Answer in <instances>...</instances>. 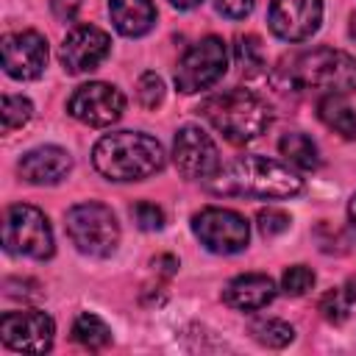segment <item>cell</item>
<instances>
[{
  "mask_svg": "<svg viewBox=\"0 0 356 356\" xmlns=\"http://www.w3.org/2000/svg\"><path fill=\"white\" fill-rule=\"evenodd\" d=\"M172 161H175V170L189 181H209L220 170L217 145L197 125H184L175 134V139H172Z\"/></svg>",
  "mask_w": 356,
  "mask_h": 356,
  "instance_id": "10",
  "label": "cell"
},
{
  "mask_svg": "<svg viewBox=\"0 0 356 356\" xmlns=\"http://www.w3.org/2000/svg\"><path fill=\"white\" fill-rule=\"evenodd\" d=\"M47 67V39L36 31H17L3 39V70L17 81H33Z\"/></svg>",
  "mask_w": 356,
  "mask_h": 356,
  "instance_id": "14",
  "label": "cell"
},
{
  "mask_svg": "<svg viewBox=\"0 0 356 356\" xmlns=\"http://www.w3.org/2000/svg\"><path fill=\"white\" fill-rule=\"evenodd\" d=\"M0 117H3V131L11 134L14 128H22L33 117V103L22 95H3Z\"/></svg>",
  "mask_w": 356,
  "mask_h": 356,
  "instance_id": "23",
  "label": "cell"
},
{
  "mask_svg": "<svg viewBox=\"0 0 356 356\" xmlns=\"http://www.w3.org/2000/svg\"><path fill=\"white\" fill-rule=\"evenodd\" d=\"M95 170L108 181H145L164 167L159 139L139 131H117L97 139L92 147Z\"/></svg>",
  "mask_w": 356,
  "mask_h": 356,
  "instance_id": "3",
  "label": "cell"
},
{
  "mask_svg": "<svg viewBox=\"0 0 356 356\" xmlns=\"http://www.w3.org/2000/svg\"><path fill=\"white\" fill-rule=\"evenodd\" d=\"M275 81H281V86L289 92L345 95L356 89V58L334 47L303 50L284 61Z\"/></svg>",
  "mask_w": 356,
  "mask_h": 356,
  "instance_id": "2",
  "label": "cell"
},
{
  "mask_svg": "<svg viewBox=\"0 0 356 356\" xmlns=\"http://www.w3.org/2000/svg\"><path fill=\"white\" fill-rule=\"evenodd\" d=\"M348 222H350V231L356 234V195H353L350 203H348Z\"/></svg>",
  "mask_w": 356,
  "mask_h": 356,
  "instance_id": "32",
  "label": "cell"
},
{
  "mask_svg": "<svg viewBox=\"0 0 356 356\" xmlns=\"http://www.w3.org/2000/svg\"><path fill=\"white\" fill-rule=\"evenodd\" d=\"M192 231L200 239V245L211 253L220 256H231L248 248L250 239V225L248 220L234 211V209H222V206H206L192 217Z\"/></svg>",
  "mask_w": 356,
  "mask_h": 356,
  "instance_id": "8",
  "label": "cell"
},
{
  "mask_svg": "<svg viewBox=\"0 0 356 356\" xmlns=\"http://www.w3.org/2000/svg\"><path fill=\"white\" fill-rule=\"evenodd\" d=\"M111 50V39L103 28L97 25H75L64 42H61V64L70 75H81V72H92L100 67V61L108 56Z\"/></svg>",
  "mask_w": 356,
  "mask_h": 356,
  "instance_id": "13",
  "label": "cell"
},
{
  "mask_svg": "<svg viewBox=\"0 0 356 356\" xmlns=\"http://www.w3.org/2000/svg\"><path fill=\"white\" fill-rule=\"evenodd\" d=\"M206 189L225 197H295L303 189V178L292 172L286 164L267 156H236L206 181Z\"/></svg>",
  "mask_w": 356,
  "mask_h": 356,
  "instance_id": "1",
  "label": "cell"
},
{
  "mask_svg": "<svg viewBox=\"0 0 356 356\" xmlns=\"http://www.w3.org/2000/svg\"><path fill=\"white\" fill-rule=\"evenodd\" d=\"M136 97L145 108H156L161 106L164 100V81L156 75V72H145L139 81H136Z\"/></svg>",
  "mask_w": 356,
  "mask_h": 356,
  "instance_id": "26",
  "label": "cell"
},
{
  "mask_svg": "<svg viewBox=\"0 0 356 356\" xmlns=\"http://www.w3.org/2000/svg\"><path fill=\"white\" fill-rule=\"evenodd\" d=\"M248 334L264 345V348H286L292 339H295V328L278 317H261V320H253Z\"/></svg>",
  "mask_w": 356,
  "mask_h": 356,
  "instance_id": "21",
  "label": "cell"
},
{
  "mask_svg": "<svg viewBox=\"0 0 356 356\" xmlns=\"http://www.w3.org/2000/svg\"><path fill=\"white\" fill-rule=\"evenodd\" d=\"M228 70V47L220 36H206L192 44L175 70V89L184 95H195L200 89L214 86Z\"/></svg>",
  "mask_w": 356,
  "mask_h": 356,
  "instance_id": "7",
  "label": "cell"
},
{
  "mask_svg": "<svg viewBox=\"0 0 356 356\" xmlns=\"http://www.w3.org/2000/svg\"><path fill=\"white\" fill-rule=\"evenodd\" d=\"M312 286H314V273H312L306 264H292V267H286L284 275H281V289H284L289 298H300V295H306Z\"/></svg>",
  "mask_w": 356,
  "mask_h": 356,
  "instance_id": "25",
  "label": "cell"
},
{
  "mask_svg": "<svg viewBox=\"0 0 356 356\" xmlns=\"http://www.w3.org/2000/svg\"><path fill=\"white\" fill-rule=\"evenodd\" d=\"M214 8L228 19H245L253 11V0H214Z\"/></svg>",
  "mask_w": 356,
  "mask_h": 356,
  "instance_id": "29",
  "label": "cell"
},
{
  "mask_svg": "<svg viewBox=\"0 0 356 356\" xmlns=\"http://www.w3.org/2000/svg\"><path fill=\"white\" fill-rule=\"evenodd\" d=\"M72 339L86 350H103L111 342V328L97 314H78L72 323Z\"/></svg>",
  "mask_w": 356,
  "mask_h": 356,
  "instance_id": "20",
  "label": "cell"
},
{
  "mask_svg": "<svg viewBox=\"0 0 356 356\" xmlns=\"http://www.w3.org/2000/svg\"><path fill=\"white\" fill-rule=\"evenodd\" d=\"M278 150H281V156H284L292 167H298V170H317V167H320L317 145H314L306 134H300V131L284 134L281 142H278Z\"/></svg>",
  "mask_w": 356,
  "mask_h": 356,
  "instance_id": "19",
  "label": "cell"
},
{
  "mask_svg": "<svg viewBox=\"0 0 356 356\" xmlns=\"http://www.w3.org/2000/svg\"><path fill=\"white\" fill-rule=\"evenodd\" d=\"M108 14L122 36H145L156 25L153 0H108Z\"/></svg>",
  "mask_w": 356,
  "mask_h": 356,
  "instance_id": "17",
  "label": "cell"
},
{
  "mask_svg": "<svg viewBox=\"0 0 356 356\" xmlns=\"http://www.w3.org/2000/svg\"><path fill=\"white\" fill-rule=\"evenodd\" d=\"M131 217H134V222H136L142 231H159V228H164V211H161L156 203H147V200L136 203V206L131 209Z\"/></svg>",
  "mask_w": 356,
  "mask_h": 356,
  "instance_id": "27",
  "label": "cell"
},
{
  "mask_svg": "<svg viewBox=\"0 0 356 356\" xmlns=\"http://www.w3.org/2000/svg\"><path fill=\"white\" fill-rule=\"evenodd\" d=\"M234 53H236V64L242 67L245 75H259V72H264L267 64H264V50H261L259 36H253V33L239 36Z\"/></svg>",
  "mask_w": 356,
  "mask_h": 356,
  "instance_id": "22",
  "label": "cell"
},
{
  "mask_svg": "<svg viewBox=\"0 0 356 356\" xmlns=\"http://www.w3.org/2000/svg\"><path fill=\"white\" fill-rule=\"evenodd\" d=\"M50 6H53V14H56V19H61V22H70V19L78 14V8H81V0H53Z\"/></svg>",
  "mask_w": 356,
  "mask_h": 356,
  "instance_id": "30",
  "label": "cell"
},
{
  "mask_svg": "<svg viewBox=\"0 0 356 356\" xmlns=\"http://www.w3.org/2000/svg\"><path fill=\"white\" fill-rule=\"evenodd\" d=\"M275 298V284L270 275L264 273H245V275H236L225 284L222 289V300L231 306V309H239V312H259L264 306H270Z\"/></svg>",
  "mask_w": 356,
  "mask_h": 356,
  "instance_id": "16",
  "label": "cell"
},
{
  "mask_svg": "<svg viewBox=\"0 0 356 356\" xmlns=\"http://www.w3.org/2000/svg\"><path fill=\"white\" fill-rule=\"evenodd\" d=\"M178 11H189V8H195V6H200V0H170Z\"/></svg>",
  "mask_w": 356,
  "mask_h": 356,
  "instance_id": "33",
  "label": "cell"
},
{
  "mask_svg": "<svg viewBox=\"0 0 356 356\" xmlns=\"http://www.w3.org/2000/svg\"><path fill=\"white\" fill-rule=\"evenodd\" d=\"M56 323L39 309L6 312L0 317V339L6 348L19 353H47L53 348Z\"/></svg>",
  "mask_w": 356,
  "mask_h": 356,
  "instance_id": "9",
  "label": "cell"
},
{
  "mask_svg": "<svg viewBox=\"0 0 356 356\" xmlns=\"http://www.w3.org/2000/svg\"><path fill=\"white\" fill-rule=\"evenodd\" d=\"M197 114L231 145H248L270 125L267 103L250 89H228L200 103Z\"/></svg>",
  "mask_w": 356,
  "mask_h": 356,
  "instance_id": "4",
  "label": "cell"
},
{
  "mask_svg": "<svg viewBox=\"0 0 356 356\" xmlns=\"http://www.w3.org/2000/svg\"><path fill=\"white\" fill-rule=\"evenodd\" d=\"M345 292H348V298L356 303V275H350V278H348V284H345Z\"/></svg>",
  "mask_w": 356,
  "mask_h": 356,
  "instance_id": "34",
  "label": "cell"
},
{
  "mask_svg": "<svg viewBox=\"0 0 356 356\" xmlns=\"http://www.w3.org/2000/svg\"><path fill=\"white\" fill-rule=\"evenodd\" d=\"M350 306H353V300L348 298L345 289H328V292L320 298V303H317L320 314H323L328 323H334V325H339V323L348 320Z\"/></svg>",
  "mask_w": 356,
  "mask_h": 356,
  "instance_id": "24",
  "label": "cell"
},
{
  "mask_svg": "<svg viewBox=\"0 0 356 356\" xmlns=\"http://www.w3.org/2000/svg\"><path fill=\"white\" fill-rule=\"evenodd\" d=\"M256 225L264 236H278L289 228V214L281 211V209H261L259 217H256Z\"/></svg>",
  "mask_w": 356,
  "mask_h": 356,
  "instance_id": "28",
  "label": "cell"
},
{
  "mask_svg": "<svg viewBox=\"0 0 356 356\" xmlns=\"http://www.w3.org/2000/svg\"><path fill=\"white\" fill-rule=\"evenodd\" d=\"M3 245L14 256H28V259H50L56 245H53V231L36 206L28 203H14L6 211L3 222Z\"/></svg>",
  "mask_w": 356,
  "mask_h": 356,
  "instance_id": "6",
  "label": "cell"
},
{
  "mask_svg": "<svg viewBox=\"0 0 356 356\" xmlns=\"http://www.w3.org/2000/svg\"><path fill=\"white\" fill-rule=\"evenodd\" d=\"M67 111L83 125L106 128L122 117L125 97L117 86L103 83V81H92V83H83L72 92V97L67 100Z\"/></svg>",
  "mask_w": 356,
  "mask_h": 356,
  "instance_id": "11",
  "label": "cell"
},
{
  "mask_svg": "<svg viewBox=\"0 0 356 356\" xmlns=\"http://www.w3.org/2000/svg\"><path fill=\"white\" fill-rule=\"evenodd\" d=\"M70 170H72L70 153L56 145L33 147L19 159V175L36 186H53V184L64 181Z\"/></svg>",
  "mask_w": 356,
  "mask_h": 356,
  "instance_id": "15",
  "label": "cell"
},
{
  "mask_svg": "<svg viewBox=\"0 0 356 356\" xmlns=\"http://www.w3.org/2000/svg\"><path fill=\"white\" fill-rule=\"evenodd\" d=\"M323 19V0H273L267 11L270 31L281 42H306Z\"/></svg>",
  "mask_w": 356,
  "mask_h": 356,
  "instance_id": "12",
  "label": "cell"
},
{
  "mask_svg": "<svg viewBox=\"0 0 356 356\" xmlns=\"http://www.w3.org/2000/svg\"><path fill=\"white\" fill-rule=\"evenodd\" d=\"M323 125L337 131L342 139H356V111L342 100V95H323L317 103Z\"/></svg>",
  "mask_w": 356,
  "mask_h": 356,
  "instance_id": "18",
  "label": "cell"
},
{
  "mask_svg": "<svg viewBox=\"0 0 356 356\" xmlns=\"http://www.w3.org/2000/svg\"><path fill=\"white\" fill-rule=\"evenodd\" d=\"M153 267H159V270H164V273L170 275V273L178 267V261H175L172 256H159V259H153Z\"/></svg>",
  "mask_w": 356,
  "mask_h": 356,
  "instance_id": "31",
  "label": "cell"
},
{
  "mask_svg": "<svg viewBox=\"0 0 356 356\" xmlns=\"http://www.w3.org/2000/svg\"><path fill=\"white\" fill-rule=\"evenodd\" d=\"M350 36H353V39H356V11H353V14H350Z\"/></svg>",
  "mask_w": 356,
  "mask_h": 356,
  "instance_id": "35",
  "label": "cell"
},
{
  "mask_svg": "<svg viewBox=\"0 0 356 356\" xmlns=\"http://www.w3.org/2000/svg\"><path fill=\"white\" fill-rule=\"evenodd\" d=\"M64 228L70 242L86 253V256H111L120 245V222L114 217V211L103 203L86 200V203H75L67 217H64Z\"/></svg>",
  "mask_w": 356,
  "mask_h": 356,
  "instance_id": "5",
  "label": "cell"
}]
</instances>
